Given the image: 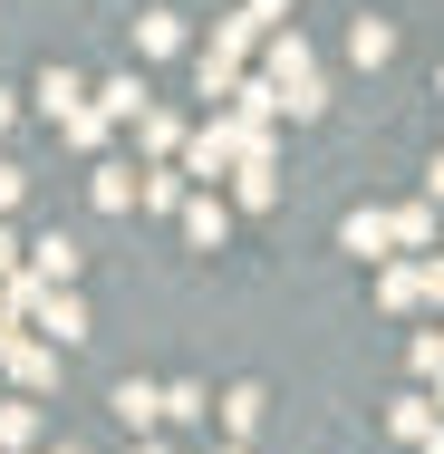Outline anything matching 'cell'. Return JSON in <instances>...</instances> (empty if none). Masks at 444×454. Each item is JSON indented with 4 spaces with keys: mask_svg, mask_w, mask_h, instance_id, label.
Here are the masks:
<instances>
[{
    "mask_svg": "<svg viewBox=\"0 0 444 454\" xmlns=\"http://www.w3.org/2000/svg\"><path fill=\"white\" fill-rule=\"evenodd\" d=\"M348 59H357V68L396 59V29H386V20H357V29H348Z\"/></svg>",
    "mask_w": 444,
    "mask_h": 454,
    "instance_id": "obj_6",
    "label": "cell"
},
{
    "mask_svg": "<svg viewBox=\"0 0 444 454\" xmlns=\"http://www.w3.org/2000/svg\"><path fill=\"white\" fill-rule=\"evenodd\" d=\"M106 406H116V426H136V435H155V426H165V387H145V377H116V396H106Z\"/></svg>",
    "mask_w": 444,
    "mask_h": 454,
    "instance_id": "obj_1",
    "label": "cell"
},
{
    "mask_svg": "<svg viewBox=\"0 0 444 454\" xmlns=\"http://www.w3.org/2000/svg\"><path fill=\"white\" fill-rule=\"evenodd\" d=\"M425 300H444V262H425Z\"/></svg>",
    "mask_w": 444,
    "mask_h": 454,
    "instance_id": "obj_18",
    "label": "cell"
},
{
    "mask_svg": "<svg viewBox=\"0 0 444 454\" xmlns=\"http://www.w3.org/2000/svg\"><path fill=\"white\" fill-rule=\"evenodd\" d=\"M145 203H155V213H175V203H183V184H175V165H155V175H145Z\"/></svg>",
    "mask_w": 444,
    "mask_h": 454,
    "instance_id": "obj_15",
    "label": "cell"
},
{
    "mask_svg": "<svg viewBox=\"0 0 444 454\" xmlns=\"http://www.w3.org/2000/svg\"><path fill=\"white\" fill-rule=\"evenodd\" d=\"M58 454H78V445H58Z\"/></svg>",
    "mask_w": 444,
    "mask_h": 454,
    "instance_id": "obj_22",
    "label": "cell"
},
{
    "mask_svg": "<svg viewBox=\"0 0 444 454\" xmlns=\"http://www.w3.org/2000/svg\"><path fill=\"white\" fill-rule=\"evenodd\" d=\"M10 203H19V165H0V213H10Z\"/></svg>",
    "mask_w": 444,
    "mask_h": 454,
    "instance_id": "obj_17",
    "label": "cell"
},
{
    "mask_svg": "<svg viewBox=\"0 0 444 454\" xmlns=\"http://www.w3.org/2000/svg\"><path fill=\"white\" fill-rule=\"evenodd\" d=\"M29 435H39V416L29 406H0V445H29Z\"/></svg>",
    "mask_w": 444,
    "mask_h": 454,
    "instance_id": "obj_16",
    "label": "cell"
},
{
    "mask_svg": "<svg viewBox=\"0 0 444 454\" xmlns=\"http://www.w3.org/2000/svg\"><path fill=\"white\" fill-rule=\"evenodd\" d=\"M97 106H106V116H155V106H145V78H106Z\"/></svg>",
    "mask_w": 444,
    "mask_h": 454,
    "instance_id": "obj_8",
    "label": "cell"
},
{
    "mask_svg": "<svg viewBox=\"0 0 444 454\" xmlns=\"http://www.w3.org/2000/svg\"><path fill=\"white\" fill-rule=\"evenodd\" d=\"M435 88H444V78H435Z\"/></svg>",
    "mask_w": 444,
    "mask_h": 454,
    "instance_id": "obj_24",
    "label": "cell"
},
{
    "mask_svg": "<svg viewBox=\"0 0 444 454\" xmlns=\"http://www.w3.org/2000/svg\"><path fill=\"white\" fill-rule=\"evenodd\" d=\"M377 300H386V309H416V300H425V271H386V280H377Z\"/></svg>",
    "mask_w": 444,
    "mask_h": 454,
    "instance_id": "obj_13",
    "label": "cell"
},
{
    "mask_svg": "<svg viewBox=\"0 0 444 454\" xmlns=\"http://www.w3.org/2000/svg\"><path fill=\"white\" fill-rule=\"evenodd\" d=\"M222 426L252 435V426H261V387H232V396H222Z\"/></svg>",
    "mask_w": 444,
    "mask_h": 454,
    "instance_id": "obj_12",
    "label": "cell"
},
{
    "mask_svg": "<svg viewBox=\"0 0 444 454\" xmlns=\"http://www.w3.org/2000/svg\"><path fill=\"white\" fill-rule=\"evenodd\" d=\"M39 319H49V339H58V348H78V339H88V300H78V290H49V300H39Z\"/></svg>",
    "mask_w": 444,
    "mask_h": 454,
    "instance_id": "obj_2",
    "label": "cell"
},
{
    "mask_svg": "<svg viewBox=\"0 0 444 454\" xmlns=\"http://www.w3.org/2000/svg\"><path fill=\"white\" fill-rule=\"evenodd\" d=\"M10 262H19V242H10V223H0V271H10Z\"/></svg>",
    "mask_w": 444,
    "mask_h": 454,
    "instance_id": "obj_20",
    "label": "cell"
},
{
    "mask_svg": "<svg viewBox=\"0 0 444 454\" xmlns=\"http://www.w3.org/2000/svg\"><path fill=\"white\" fill-rule=\"evenodd\" d=\"M222 454H242V445H222Z\"/></svg>",
    "mask_w": 444,
    "mask_h": 454,
    "instance_id": "obj_23",
    "label": "cell"
},
{
    "mask_svg": "<svg viewBox=\"0 0 444 454\" xmlns=\"http://www.w3.org/2000/svg\"><path fill=\"white\" fill-rule=\"evenodd\" d=\"M97 213H126V203H136V165H97Z\"/></svg>",
    "mask_w": 444,
    "mask_h": 454,
    "instance_id": "obj_7",
    "label": "cell"
},
{
    "mask_svg": "<svg viewBox=\"0 0 444 454\" xmlns=\"http://www.w3.org/2000/svg\"><path fill=\"white\" fill-rule=\"evenodd\" d=\"M39 106H49L58 126H68V116H88V78H78V68H49V78H39Z\"/></svg>",
    "mask_w": 444,
    "mask_h": 454,
    "instance_id": "obj_4",
    "label": "cell"
},
{
    "mask_svg": "<svg viewBox=\"0 0 444 454\" xmlns=\"http://www.w3.org/2000/svg\"><path fill=\"white\" fill-rule=\"evenodd\" d=\"M29 252H39V280H49V290H68V280H78V242H68V232H39Z\"/></svg>",
    "mask_w": 444,
    "mask_h": 454,
    "instance_id": "obj_5",
    "label": "cell"
},
{
    "mask_svg": "<svg viewBox=\"0 0 444 454\" xmlns=\"http://www.w3.org/2000/svg\"><path fill=\"white\" fill-rule=\"evenodd\" d=\"M425 193H435V203H444V155H435V165H425Z\"/></svg>",
    "mask_w": 444,
    "mask_h": 454,
    "instance_id": "obj_19",
    "label": "cell"
},
{
    "mask_svg": "<svg viewBox=\"0 0 444 454\" xmlns=\"http://www.w3.org/2000/svg\"><path fill=\"white\" fill-rule=\"evenodd\" d=\"M136 49H183V20L175 10H145V20H136Z\"/></svg>",
    "mask_w": 444,
    "mask_h": 454,
    "instance_id": "obj_11",
    "label": "cell"
},
{
    "mask_svg": "<svg viewBox=\"0 0 444 454\" xmlns=\"http://www.w3.org/2000/svg\"><path fill=\"white\" fill-rule=\"evenodd\" d=\"M10 116H19V97H10V88H0V126H10Z\"/></svg>",
    "mask_w": 444,
    "mask_h": 454,
    "instance_id": "obj_21",
    "label": "cell"
},
{
    "mask_svg": "<svg viewBox=\"0 0 444 454\" xmlns=\"http://www.w3.org/2000/svg\"><path fill=\"white\" fill-rule=\"evenodd\" d=\"M165 416H175V426H203V416H213V396H203L193 377H175V387H165Z\"/></svg>",
    "mask_w": 444,
    "mask_h": 454,
    "instance_id": "obj_9",
    "label": "cell"
},
{
    "mask_svg": "<svg viewBox=\"0 0 444 454\" xmlns=\"http://www.w3.org/2000/svg\"><path fill=\"white\" fill-rule=\"evenodd\" d=\"M183 232H193V242H222V232H232V213L203 193V203H183Z\"/></svg>",
    "mask_w": 444,
    "mask_h": 454,
    "instance_id": "obj_10",
    "label": "cell"
},
{
    "mask_svg": "<svg viewBox=\"0 0 444 454\" xmlns=\"http://www.w3.org/2000/svg\"><path fill=\"white\" fill-rule=\"evenodd\" d=\"M339 242H348V252H367V262H386V242H396V213H348V223H339Z\"/></svg>",
    "mask_w": 444,
    "mask_h": 454,
    "instance_id": "obj_3",
    "label": "cell"
},
{
    "mask_svg": "<svg viewBox=\"0 0 444 454\" xmlns=\"http://www.w3.org/2000/svg\"><path fill=\"white\" fill-rule=\"evenodd\" d=\"M396 242H406V252H425V242H435V213H425V203H406V213H396Z\"/></svg>",
    "mask_w": 444,
    "mask_h": 454,
    "instance_id": "obj_14",
    "label": "cell"
}]
</instances>
